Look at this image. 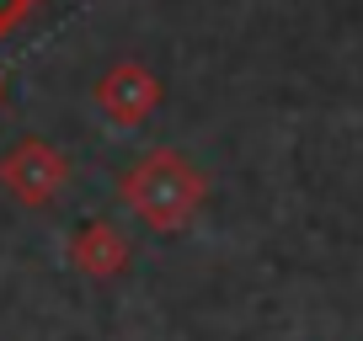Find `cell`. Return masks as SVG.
<instances>
[{"instance_id":"cell-1","label":"cell","mask_w":363,"mask_h":341,"mask_svg":"<svg viewBox=\"0 0 363 341\" xmlns=\"http://www.w3.org/2000/svg\"><path fill=\"white\" fill-rule=\"evenodd\" d=\"M203 192H208L203 170L193 160H182L177 149H155L123 176V203L160 235H177L193 224V214L203 208Z\"/></svg>"},{"instance_id":"cell-4","label":"cell","mask_w":363,"mask_h":341,"mask_svg":"<svg viewBox=\"0 0 363 341\" xmlns=\"http://www.w3.org/2000/svg\"><path fill=\"white\" fill-rule=\"evenodd\" d=\"M69 256H75V267L80 272H91V277H113V272H123L128 267V240L118 235L113 224H86L75 240H69Z\"/></svg>"},{"instance_id":"cell-3","label":"cell","mask_w":363,"mask_h":341,"mask_svg":"<svg viewBox=\"0 0 363 341\" xmlns=\"http://www.w3.org/2000/svg\"><path fill=\"white\" fill-rule=\"evenodd\" d=\"M96 102H102V112L113 117V123H145L150 107L160 102V86H155V75H150L145 64H118V69L102 75Z\"/></svg>"},{"instance_id":"cell-2","label":"cell","mask_w":363,"mask_h":341,"mask_svg":"<svg viewBox=\"0 0 363 341\" xmlns=\"http://www.w3.org/2000/svg\"><path fill=\"white\" fill-rule=\"evenodd\" d=\"M0 182L11 187L22 203L43 208L48 197L65 187V160L54 155V149L43 144V139H22V144L11 149V155L0 160Z\"/></svg>"},{"instance_id":"cell-5","label":"cell","mask_w":363,"mask_h":341,"mask_svg":"<svg viewBox=\"0 0 363 341\" xmlns=\"http://www.w3.org/2000/svg\"><path fill=\"white\" fill-rule=\"evenodd\" d=\"M33 6H38V0H0V33H11V27L33 11Z\"/></svg>"}]
</instances>
